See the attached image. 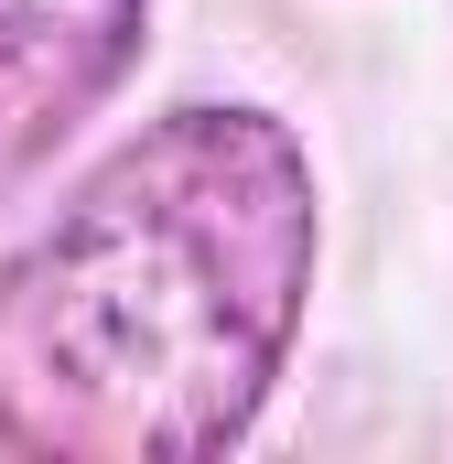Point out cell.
I'll return each mask as SVG.
<instances>
[{"instance_id": "6da1fadb", "label": "cell", "mask_w": 453, "mask_h": 464, "mask_svg": "<svg viewBox=\"0 0 453 464\" xmlns=\"http://www.w3.org/2000/svg\"><path fill=\"white\" fill-rule=\"evenodd\" d=\"M324 195L292 119L184 98L0 259V464H206L313 314Z\"/></svg>"}, {"instance_id": "7a4b0ae2", "label": "cell", "mask_w": 453, "mask_h": 464, "mask_svg": "<svg viewBox=\"0 0 453 464\" xmlns=\"http://www.w3.org/2000/svg\"><path fill=\"white\" fill-rule=\"evenodd\" d=\"M151 0H0V206L130 87Z\"/></svg>"}]
</instances>
